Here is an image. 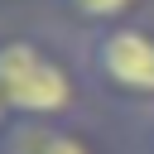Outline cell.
I'll return each instance as SVG.
<instances>
[{
	"mask_svg": "<svg viewBox=\"0 0 154 154\" xmlns=\"http://www.w3.org/2000/svg\"><path fill=\"white\" fill-rule=\"evenodd\" d=\"M0 91L19 120H87L91 82L67 29L0 24Z\"/></svg>",
	"mask_w": 154,
	"mask_h": 154,
	"instance_id": "6da1fadb",
	"label": "cell"
},
{
	"mask_svg": "<svg viewBox=\"0 0 154 154\" xmlns=\"http://www.w3.org/2000/svg\"><path fill=\"white\" fill-rule=\"evenodd\" d=\"M91 96L116 111H154V19H130L77 38Z\"/></svg>",
	"mask_w": 154,
	"mask_h": 154,
	"instance_id": "7a4b0ae2",
	"label": "cell"
},
{
	"mask_svg": "<svg viewBox=\"0 0 154 154\" xmlns=\"http://www.w3.org/2000/svg\"><path fill=\"white\" fill-rule=\"evenodd\" d=\"M0 154H116L91 120H19Z\"/></svg>",
	"mask_w": 154,
	"mask_h": 154,
	"instance_id": "3957f363",
	"label": "cell"
},
{
	"mask_svg": "<svg viewBox=\"0 0 154 154\" xmlns=\"http://www.w3.org/2000/svg\"><path fill=\"white\" fill-rule=\"evenodd\" d=\"M53 24L67 29L72 38L130 24V19H154V0H43Z\"/></svg>",
	"mask_w": 154,
	"mask_h": 154,
	"instance_id": "277c9868",
	"label": "cell"
},
{
	"mask_svg": "<svg viewBox=\"0 0 154 154\" xmlns=\"http://www.w3.org/2000/svg\"><path fill=\"white\" fill-rule=\"evenodd\" d=\"M14 125H19V116H14V106H10L5 91H0V149H5V140L14 135Z\"/></svg>",
	"mask_w": 154,
	"mask_h": 154,
	"instance_id": "5b68a950",
	"label": "cell"
},
{
	"mask_svg": "<svg viewBox=\"0 0 154 154\" xmlns=\"http://www.w3.org/2000/svg\"><path fill=\"white\" fill-rule=\"evenodd\" d=\"M144 154H154V111L144 116Z\"/></svg>",
	"mask_w": 154,
	"mask_h": 154,
	"instance_id": "8992f818",
	"label": "cell"
}]
</instances>
